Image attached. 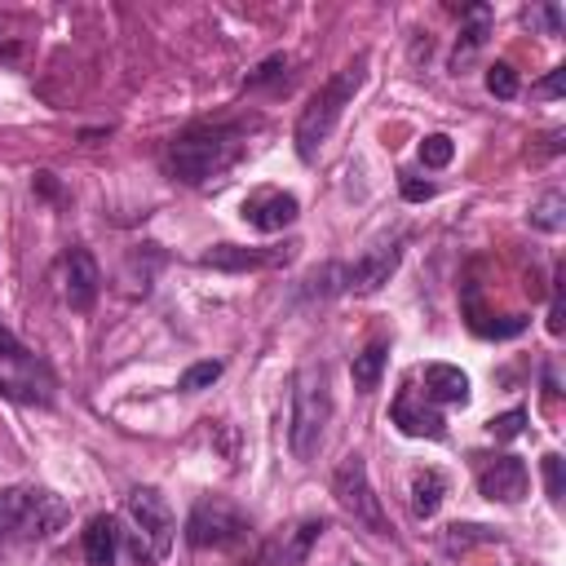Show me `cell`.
<instances>
[{"instance_id": "1", "label": "cell", "mask_w": 566, "mask_h": 566, "mask_svg": "<svg viewBox=\"0 0 566 566\" xmlns=\"http://www.w3.org/2000/svg\"><path fill=\"white\" fill-rule=\"evenodd\" d=\"M248 128L243 124H195L186 133L172 137L168 146V168L177 181L186 186H203L212 177H221L239 155H243V142Z\"/></svg>"}, {"instance_id": "2", "label": "cell", "mask_w": 566, "mask_h": 566, "mask_svg": "<svg viewBox=\"0 0 566 566\" xmlns=\"http://www.w3.org/2000/svg\"><path fill=\"white\" fill-rule=\"evenodd\" d=\"M363 71H367V53H358L349 66H340V71L301 106V115H296V155H301L305 164H310V159L318 155V146L332 137L336 119L345 115L349 97H354L358 84H363Z\"/></svg>"}, {"instance_id": "3", "label": "cell", "mask_w": 566, "mask_h": 566, "mask_svg": "<svg viewBox=\"0 0 566 566\" xmlns=\"http://www.w3.org/2000/svg\"><path fill=\"white\" fill-rule=\"evenodd\" d=\"M332 420V389H327V371L318 363L301 367L292 376V411H287V442L296 460H314L323 447Z\"/></svg>"}, {"instance_id": "4", "label": "cell", "mask_w": 566, "mask_h": 566, "mask_svg": "<svg viewBox=\"0 0 566 566\" xmlns=\"http://www.w3.org/2000/svg\"><path fill=\"white\" fill-rule=\"evenodd\" d=\"M66 522V504L44 486L0 491V539H49Z\"/></svg>"}, {"instance_id": "5", "label": "cell", "mask_w": 566, "mask_h": 566, "mask_svg": "<svg viewBox=\"0 0 566 566\" xmlns=\"http://www.w3.org/2000/svg\"><path fill=\"white\" fill-rule=\"evenodd\" d=\"M398 261H402V248H398V243H380V248H371L367 256H358V261H349V265H323V270H314L305 283H310V292H318V296H327V292L367 296V292H376L380 283H389V274L398 270Z\"/></svg>"}, {"instance_id": "6", "label": "cell", "mask_w": 566, "mask_h": 566, "mask_svg": "<svg viewBox=\"0 0 566 566\" xmlns=\"http://www.w3.org/2000/svg\"><path fill=\"white\" fill-rule=\"evenodd\" d=\"M124 513H128V522H133V553H137L142 562L168 557L172 535H177V522H172L168 500H164L155 486H137V491H128Z\"/></svg>"}, {"instance_id": "7", "label": "cell", "mask_w": 566, "mask_h": 566, "mask_svg": "<svg viewBox=\"0 0 566 566\" xmlns=\"http://www.w3.org/2000/svg\"><path fill=\"white\" fill-rule=\"evenodd\" d=\"M332 495H336V504H340L358 526H367L371 535H385V509H380V495L371 491L367 460H363L358 451H349V455L336 464V473H332Z\"/></svg>"}, {"instance_id": "8", "label": "cell", "mask_w": 566, "mask_h": 566, "mask_svg": "<svg viewBox=\"0 0 566 566\" xmlns=\"http://www.w3.org/2000/svg\"><path fill=\"white\" fill-rule=\"evenodd\" d=\"M248 535V517L226 500V495H203L195 500L190 517H186V539L195 548H230L234 539Z\"/></svg>"}, {"instance_id": "9", "label": "cell", "mask_w": 566, "mask_h": 566, "mask_svg": "<svg viewBox=\"0 0 566 566\" xmlns=\"http://www.w3.org/2000/svg\"><path fill=\"white\" fill-rule=\"evenodd\" d=\"M389 420L407 433V438H447V420L442 411L420 394V389H402L389 407Z\"/></svg>"}, {"instance_id": "10", "label": "cell", "mask_w": 566, "mask_h": 566, "mask_svg": "<svg viewBox=\"0 0 566 566\" xmlns=\"http://www.w3.org/2000/svg\"><path fill=\"white\" fill-rule=\"evenodd\" d=\"M478 491L500 504H517L526 495V464L517 455H495L478 464Z\"/></svg>"}, {"instance_id": "11", "label": "cell", "mask_w": 566, "mask_h": 566, "mask_svg": "<svg viewBox=\"0 0 566 566\" xmlns=\"http://www.w3.org/2000/svg\"><path fill=\"white\" fill-rule=\"evenodd\" d=\"M296 212H301V203H296V195H287V190H252V195L243 199V221H248L252 230H261V234H274V230H283V226H292Z\"/></svg>"}, {"instance_id": "12", "label": "cell", "mask_w": 566, "mask_h": 566, "mask_svg": "<svg viewBox=\"0 0 566 566\" xmlns=\"http://www.w3.org/2000/svg\"><path fill=\"white\" fill-rule=\"evenodd\" d=\"M327 531V522L323 517H301L292 531H283L279 539H270L265 544V553H261V566H301L305 557H310V548L318 544V535Z\"/></svg>"}, {"instance_id": "13", "label": "cell", "mask_w": 566, "mask_h": 566, "mask_svg": "<svg viewBox=\"0 0 566 566\" xmlns=\"http://www.w3.org/2000/svg\"><path fill=\"white\" fill-rule=\"evenodd\" d=\"M53 380H49V371L27 354V358H18V363H4L0 367V394L4 398H18V402H49L53 394Z\"/></svg>"}, {"instance_id": "14", "label": "cell", "mask_w": 566, "mask_h": 566, "mask_svg": "<svg viewBox=\"0 0 566 566\" xmlns=\"http://www.w3.org/2000/svg\"><path fill=\"white\" fill-rule=\"evenodd\" d=\"M62 283H66V305L71 310H88L97 301V287H102V274H97V261L88 256V248H71L66 261H62Z\"/></svg>"}, {"instance_id": "15", "label": "cell", "mask_w": 566, "mask_h": 566, "mask_svg": "<svg viewBox=\"0 0 566 566\" xmlns=\"http://www.w3.org/2000/svg\"><path fill=\"white\" fill-rule=\"evenodd\" d=\"M491 22H495L491 4H469V9H464V22H460L455 49H451V71H460L464 62H473V57H478V49H482V44H486V35H491Z\"/></svg>"}, {"instance_id": "16", "label": "cell", "mask_w": 566, "mask_h": 566, "mask_svg": "<svg viewBox=\"0 0 566 566\" xmlns=\"http://www.w3.org/2000/svg\"><path fill=\"white\" fill-rule=\"evenodd\" d=\"M429 402H451V407H464L469 402V376L451 363H429L424 367V389H420Z\"/></svg>"}, {"instance_id": "17", "label": "cell", "mask_w": 566, "mask_h": 566, "mask_svg": "<svg viewBox=\"0 0 566 566\" xmlns=\"http://www.w3.org/2000/svg\"><path fill=\"white\" fill-rule=\"evenodd\" d=\"M84 557H88V566H115V557H119V522L111 513L88 517V526H84Z\"/></svg>"}, {"instance_id": "18", "label": "cell", "mask_w": 566, "mask_h": 566, "mask_svg": "<svg viewBox=\"0 0 566 566\" xmlns=\"http://www.w3.org/2000/svg\"><path fill=\"white\" fill-rule=\"evenodd\" d=\"M274 261H287V248H279V252H256V248L217 243L212 252H203V265H212V270H256V265H274Z\"/></svg>"}, {"instance_id": "19", "label": "cell", "mask_w": 566, "mask_h": 566, "mask_svg": "<svg viewBox=\"0 0 566 566\" xmlns=\"http://www.w3.org/2000/svg\"><path fill=\"white\" fill-rule=\"evenodd\" d=\"M442 495H447V478L438 469H416L411 473V513L416 517H433Z\"/></svg>"}, {"instance_id": "20", "label": "cell", "mask_w": 566, "mask_h": 566, "mask_svg": "<svg viewBox=\"0 0 566 566\" xmlns=\"http://www.w3.org/2000/svg\"><path fill=\"white\" fill-rule=\"evenodd\" d=\"M385 363H389V345L385 340H371L363 354H354V385L363 389V394H371L376 385H380V376H385Z\"/></svg>"}, {"instance_id": "21", "label": "cell", "mask_w": 566, "mask_h": 566, "mask_svg": "<svg viewBox=\"0 0 566 566\" xmlns=\"http://www.w3.org/2000/svg\"><path fill=\"white\" fill-rule=\"evenodd\" d=\"M531 226L535 230H562L566 226V195L562 190H548L531 203Z\"/></svg>"}, {"instance_id": "22", "label": "cell", "mask_w": 566, "mask_h": 566, "mask_svg": "<svg viewBox=\"0 0 566 566\" xmlns=\"http://www.w3.org/2000/svg\"><path fill=\"white\" fill-rule=\"evenodd\" d=\"M491 539H495V531L491 526H473V522H451L442 531V548L447 553H464L469 544H491Z\"/></svg>"}, {"instance_id": "23", "label": "cell", "mask_w": 566, "mask_h": 566, "mask_svg": "<svg viewBox=\"0 0 566 566\" xmlns=\"http://www.w3.org/2000/svg\"><path fill=\"white\" fill-rule=\"evenodd\" d=\"M217 376H221V363H217V358H203V363H190V367L181 371L177 389H181V394H199V389H208Z\"/></svg>"}, {"instance_id": "24", "label": "cell", "mask_w": 566, "mask_h": 566, "mask_svg": "<svg viewBox=\"0 0 566 566\" xmlns=\"http://www.w3.org/2000/svg\"><path fill=\"white\" fill-rule=\"evenodd\" d=\"M486 88L500 97V102H513L517 97V71L509 66V62H495V66H486Z\"/></svg>"}, {"instance_id": "25", "label": "cell", "mask_w": 566, "mask_h": 566, "mask_svg": "<svg viewBox=\"0 0 566 566\" xmlns=\"http://www.w3.org/2000/svg\"><path fill=\"white\" fill-rule=\"evenodd\" d=\"M451 155H455V146H451L447 133H429V137L420 142V164H424V168H447Z\"/></svg>"}, {"instance_id": "26", "label": "cell", "mask_w": 566, "mask_h": 566, "mask_svg": "<svg viewBox=\"0 0 566 566\" xmlns=\"http://www.w3.org/2000/svg\"><path fill=\"white\" fill-rule=\"evenodd\" d=\"M522 22L539 27L544 35H562V4H531V9H522Z\"/></svg>"}, {"instance_id": "27", "label": "cell", "mask_w": 566, "mask_h": 566, "mask_svg": "<svg viewBox=\"0 0 566 566\" xmlns=\"http://www.w3.org/2000/svg\"><path fill=\"white\" fill-rule=\"evenodd\" d=\"M522 424H526V411L522 407H513V411H504V416H491V438H500V442H513L517 433H522Z\"/></svg>"}, {"instance_id": "28", "label": "cell", "mask_w": 566, "mask_h": 566, "mask_svg": "<svg viewBox=\"0 0 566 566\" xmlns=\"http://www.w3.org/2000/svg\"><path fill=\"white\" fill-rule=\"evenodd\" d=\"M539 464H544V486H548V500H557V504H562V495H566V482H562V455H557V451H548Z\"/></svg>"}, {"instance_id": "29", "label": "cell", "mask_w": 566, "mask_h": 566, "mask_svg": "<svg viewBox=\"0 0 566 566\" xmlns=\"http://www.w3.org/2000/svg\"><path fill=\"white\" fill-rule=\"evenodd\" d=\"M287 71V57L283 53H274V57H265L256 71H248V88H256V84H270V80H279Z\"/></svg>"}, {"instance_id": "30", "label": "cell", "mask_w": 566, "mask_h": 566, "mask_svg": "<svg viewBox=\"0 0 566 566\" xmlns=\"http://www.w3.org/2000/svg\"><path fill=\"white\" fill-rule=\"evenodd\" d=\"M398 190H402V199H411V203H424V199H433V181H420V177H411V172H402Z\"/></svg>"}, {"instance_id": "31", "label": "cell", "mask_w": 566, "mask_h": 566, "mask_svg": "<svg viewBox=\"0 0 566 566\" xmlns=\"http://www.w3.org/2000/svg\"><path fill=\"white\" fill-rule=\"evenodd\" d=\"M562 84H566V66H553V75H548L544 84H535V93H539V97H557Z\"/></svg>"}, {"instance_id": "32", "label": "cell", "mask_w": 566, "mask_h": 566, "mask_svg": "<svg viewBox=\"0 0 566 566\" xmlns=\"http://www.w3.org/2000/svg\"><path fill=\"white\" fill-rule=\"evenodd\" d=\"M27 354H31V349H22V345L0 327V358H4V363H18V358H27Z\"/></svg>"}, {"instance_id": "33", "label": "cell", "mask_w": 566, "mask_h": 566, "mask_svg": "<svg viewBox=\"0 0 566 566\" xmlns=\"http://www.w3.org/2000/svg\"><path fill=\"white\" fill-rule=\"evenodd\" d=\"M562 314L566 310H562V279H557V292H553V305H548V332L553 336H562Z\"/></svg>"}]
</instances>
